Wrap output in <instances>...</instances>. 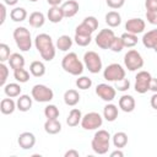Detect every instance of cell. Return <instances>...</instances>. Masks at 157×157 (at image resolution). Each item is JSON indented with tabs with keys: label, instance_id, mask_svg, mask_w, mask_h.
<instances>
[{
	"label": "cell",
	"instance_id": "1",
	"mask_svg": "<svg viewBox=\"0 0 157 157\" xmlns=\"http://www.w3.org/2000/svg\"><path fill=\"white\" fill-rule=\"evenodd\" d=\"M36 49L39 52L42 59L45 61H52L55 56V45L53 43V39L47 33H39L36 36L34 39Z\"/></svg>",
	"mask_w": 157,
	"mask_h": 157
},
{
	"label": "cell",
	"instance_id": "2",
	"mask_svg": "<svg viewBox=\"0 0 157 157\" xmlns=\"http://www.w3.org/2000/svg\"><path fill=\"white\" fill-rule=\"evenodd\" d=\"M110 146V134L107 130H98L91 141V147L97 155H105Z\"/></svg>",
	"mask_w": 157,
	"mask_h": 157
},
{
	"label": "cell",
	"instance_id": "3",
	"mask_svg": "<svg viewBox=\"0 0 157 157\" xmlns=\"http://www.w3.org/2000/svg\"><path fill=\"white\" fill-rule=\"evenodd\" d=\"M83 63L78 59L76 53H67L61 60V67L70 75L78 76L83 72Z\"/></svg>",
	"mask_w": 157,
	"mask_h": 157
},
{
	"label": "cell",
	"instance_id": "4",
	"mask_svg": "<svg viewBox=\"0 0 157 157\" xmlns=\"http://www.w3.org/2000/svg\"><path fill=\"white\" fill-rule=\"evenodd\" d=\"M13 39L21 52H28L32 47L31 32L26 27H16L13 29Z\"/></svg>",
	"mask_w": 157,
	"mask_h": 157
},
{
	"label": "cell",
	"instance_id": "5",
	"mask_svg": "<svg viewBox=\"0 0 157 157\" xmlns=\"http://www.w3.org/2000/svg\"><path fill=\"white\" fill-rule=\"evenodd\" d=\"M32 98L39 103H47L50 102L54 98V92L52 88H49L45 85H34L31 91Z\"/></svg>",
	"mask_w": 157,
	"mask_h": 157
},
{
	"label": "cell",
	"instance_id": "6",
	"mask_svg": "<svg viewBox=\"0 0 157 157\" xmlns=\"http://www.w3.org/2000/svg\"><path fill=\"white\" fill-rule=\"evenodd\" d=\"M124 65L129 71H136L144 66V59L137 50L130 49L124 55Z\"/></svg>",
	"mask_w": 157,
	"mask_h": 157
},
{
	"label": "cell",
	"instance_id": "7",
	"mask_svg": "<svg viewBox=\"0 0 157 157\" xmlns=\"http://www.w3.org/2000/svg\"><path fill=\"white\" fill-rule=\"evenodd\" d=\"M83 64H85L86 69L91 74H98L102 70V66H103L101 56L96 52H93V50H90V52L85 53V55H83Z\"/></svg>",
	"mask_w": 157,
	"mask_h": 157
},
{
	"label": "cell",
	"instance_id": "8",
	"mask_svg": "<svg viewBox=\"0 0 157 157\" xmlns=\"http://www.w3.org/2000/svg\"><path fill=\"white\" fill-rule=\"evenodd\" d=\"M103 77L109 82H117V81H120L125 77V70L120 64L113 63V64H109L104 69Z\"/></svg>",
	"mask_w": 157,
	"mask_h": 157
},
{
	"label": "cell",
	"instance_id": "9",
	"mask_svg": "<svg viewBox=\"0 0 157 157\" xmlns=\"http://www.w3.org/2000/svg\"><path fill=\"white\" fill-rule=\"evenodd\" d=\"M103 124V118L97 112H90L82 117L81 126L85 130H96L101 128Z\"/></svg>",
	"mask_w": 157,
	"mask_h": 157
},
{
	"label": "cell",
	"instance_id": "10",
	"mask_svg": "<svg viewBox=\"0 0 157 157\" xmlns=\"http://www.w3.org/2000/svg\"><path fill=\"white\" fill-rule=\"evenodd\" d=\"M151 74L148 71H139L135 76V91L140 94L146 93L150 91V83H151Z\"/></svg>",
	"mask_w": 157,
	"mask_h": 157
},
{
	"label": "cell",
	"instance_id": "11",
	"mask_svg": "<svg viewBox=\"0 0 157 157\" xmlns=\"http://www.w3.org/2000/svg\"><path fill=\"white\" fill-rule=\"evenodd\" d=\"M115 34L112 29H108V28H104L102 31L98 32V34L96 36L94 40H96V44L101 48V49H109L110 48V44L114 39Z\"/></svg>",
	"mask_w": 157,
	"mask_h": 157
},
{
	"label": "cell",
	"instance_id": "12",
	"mask_svg": "<svg viewBox=\"0 0 157 157\" xmlns=\"http://www.w3.org/2000/svg\"><path fill=\"white\" fill-rule=\"evenodd\" d=\"M96 94L105 102H112L115 98L117 90H115V87H113L108 83H99L96 87Z\"/></svg>",
	"mask_w": 157,
	"mask_h": 157
},
{
	"label": "cell",
	"instance_id": "13",
	"mask_svg": "<svg viewBox=\"0 0 157 157\" xmlns=\"http://www.w3.org/2000/svg\"><path fill=\"white\" fill-rule=\"evenodd\" d=\"M145 27H146V23L142 18H130L126 21L125 23V29L126 32L129 33H132V34H140L145 31Z\"/></svg>",
	"mask_w": 157,
	"mask_h": 157
},
{
	"label": "cell",
	"instance_id": "14",
	"mask_svg": "<svg viewBox=\"0 0 157 157\" xmlns=\"http://www.w3.org/2000/svg\"><path fill=\"white\" fill-rule=\"evenodd\" d=\"M17 142L22 150H31L36 145V136L29 131H25L18 135Z\"/></svg>",
	"mask_w": 157,
	"mask_h": 157
},
{
	"label": "cell",
	"instance_id": "15",
	"mask_svg": "<svg viewBox=\"0 0 157 157\" xmlns=\"http://www.w3.org/2000/svg\"><path fill=\"white\" fill-rule=\"evenodd\" d=\"M119 108L125 112V113H131L134 109H135V105H136V102H135V98L130 94H123L120 98H119Z\"/></svg>",
	"mask_w": 157,
	"mask_h": 157
},
{
	"label": "cell",
	"instance_id": "16",
	"mask_svg": "<svg viewBox=\"0 0 157 157\" xmlns=\"http://www.w3.org/2000/svg\"><path fill=\"white\" fill-rule=\"evenodd\" d=\"M142 44L157 53V29H151L142 36Z\"/></svg>",
	"mask_w": 157,
	"mask_h": 157
},
{
	"label": "cell",
	"instance_id": "17",
	"mask_svg": "<svg viewBox=\"0 0 157 157\" xmlns=\"http://www.w3.org/2000/svg\"><path fill=\"white\" fill-rule=\"evenodd\" d=\"M78 9H80V5L76 0H67L61 5V10L64 12V16L67 18L74 17L78 12Z\"/></svg>",
	"mask_w": 157,
	"mask_h": 157
},
{
	"label": "cell",
	"instance_id": "18",
	"mask_svg": "<svg viewBox=\"0 0 157 157\" xmlns=\"http://www.w3.org/2000/svg\"><path fill=\"white\" fill-rule=\"evenodd\" d=\"M47 17L52 23H59L65 16L61 10V6H50V9L48 10Z\"/></svg>",
	"mask_w": 157,
	"mask_h": 157
},
{
	"label": "cell",
	"instance_id": "19",
	"mask_svg": "<svg viewBox=\"0 0 157 157\" xmlns=\"http://www.w3.org/2000/svg\"><path fill=\"white\" fill-rule=\"evenodd\" d=\"M82 117H83V115H82V113H81V110H80L78 108H72V109L70 110L67 118H66V124H67L69 126H71V128L77 126L78 124H81Z\"/></svg>",
	"mask_w": 157,
	"mask_h": 157
},
{
	"label": "cell",
	"instance_id": "20",
	"mask_svg": "<svg viewBox=\"0 0 157 157\" xmlns=\"http://www.w3.org/2000/svg\"><path fill=\"white\" fill-rule=\"evenodd\" d=\"M44 130L49 135H55L61 131V123L58 119H47L44 123Z\"/></svg>",
	"mask_w": 157,
	"mask_h": 157
},
{
	"label": "cell",
	"instance_id": "21",
	"mask_svg": "<svg viewBox=\"0 0 157 157\" xmlns=\"http://www.w3.org/2000/svg\"><path fill=\"white\" fill-rule=\"evenodd\" d=\"M32 99L33 98L29 97L28 94H21V96H18L17 102H16L17 109L20 112H28L32 108Z\"/></svg>",
	"mask_w": 157,
	"mask_h": 157
},
{
	"label": "cell",
	"instance_id": "22",
	"mask_svg": "<svg viewBox=\"0 0 157 157\" xmlns=\"http://www.w3.org/2000/svg\"><path fill=\"white\" fill-rule=\"evenodd\" d=\"M16 108H17L16 102H15L11 97L1 99V103H0V110H1V113H2V114H5V115L12 114V113L15 112V109H16Z\"/></svg>",
	"mask_w": 157,
	"mask_h": 157
},
{
	"label": "cell",
	"instance_id": "23",
	"mask_svg": "<svg viewBox=\"0 0 157 157\" xmlns=\"http://www.w3.org/2000/svg\"><path fill=\"white\" fill-rule=\"evenodd\" d=\"M28 22H29V25H31L32 27L39 28V27H42V26L44 25V22H45V16H44V13L40 12V11H34V12H32V13L29 15Z\"/></svg>",
	"mask_w": 157,
	"mask_h": 157
},
{
	"label": "cell",
	"instance_id": "24",
	"mask_svg": "<svg viewBox=\"0 0 157 157\" xmlns=\"http://www.w3.org/2000/svg\"><path fill=\"white\" fill-rule=\"evenodd\" d=\"M103 118L107 121H114L118 118V107L113 103H108L103 108Z\"/></svg>",
	"mask_w": 157,
	"mask_h": 157
},
{
	"label": "cell",
	"instance_id": "25",
	"mask_svg": "<svg viewBox=\"0 0 157 157\" xmlns=\"http://www.w3.org/2000/svg\"><path fill=\"white\" fill-rule=\"evenodd\" d=\"M64 102L66 105L74 107L80 102V94L76 90H67L64 93Z\"/></svg>",
	"mask_w": 157,
	"mask_h": 157
},
{
	"label": "cell",
	"instance_id": "26",
	"mask_svg": "<svg viewBox=\"0 0 157 157\" xmlns=\"http://www.w3.org/2000/svg\"><path fill=\"white\" fill-rule=\"evenodd\" d=\"M9 64L12 70L25 67V58L20 53H12L9 58Z\"/></svg>",
	"mask_w": 157,
	"mask_h": 157
},
{
	"label": "cell",
	"instance_id": "27",
	"mask_svg": "<svg viewBox=\"0 0 157 157\" xmlns=\"http://www.w3.org/2000/svg\"><path fill=\"white\" fill-rule=\"evenodd\" d=\"M29 72L34 77H42L45 74V65L39 60H34L29 65Z\"/></svg>",
	"mask_w": 157,
	"mask_h": 157
},
{
	"label": "cell",
	"instance_id": "28",
	"mask_svg": "<svg viewBox=\"0 0 157 157\" xmlns=\"http://www.w3.org/2000/svg\"><path fill=\"white\" fill-rule=\"evenodd\" d=\"M21 86L16 82H11V83H7L4 86V92L7 97H11V98H15V97H18L21 96Z\"/></svg>",
	"mask_w": 157,
	"mask_h": 157
},
{
	"label": "cell",
	"instance_id": "29",
	"mask_svg": "<svg viewBox=\"0 0 157 157\" xmlns=\"http://www.w3.org/2000/svg\"><path fill=\"white\" fill-rule=\"evenodd\" d=\"M112 141H113L114 147H117V148H123V147H125L126 144H128V135H126L124 131H118V132H115V134L112 136Z\"/></svg>",
	"mask_w": 157,
	"mask_h": 157
},
{
	"label": "cell",
	"instance_id": "30",
	"mask_svg": "<svg viewBox=\"0 0 157 157\" xmlns=\"http://www.w3.org/2000/svg\"><path fill=\"white\" fill-rule=\"evenodd\" d=\"M105 23L114 28V27H118L120 23H121V16L119 12L117 11H109L107 15H105Z\"/></svg>",
	"mask_w": 157,
	"mask_h": 157
},
{
	"label": "cell",
	"instance_id": "31",
	"mask_svg": "<svg viewBox=\"0 0 157 157\" xmlns=\"http://www.w3.org/2000/svg\"><path fill=\"white\" fill-rule=\"evenodd\" d=\"M72 47V39L67 34H63L56 40V48L61 52H67Z\"/></svg>",
	"mask_w": 157,
	"mask_h": 157
},
{
	"label": "cell",
	"instance_id": "32",
	"mask_svg": "<svg viewBox=\"0 0 157 157\" xmlns=\"http://www.w3.org/2000/svg\"><path fill=\"white\" fill-rule=\"evenodd\" d=\"M10 17L13 22H22L27 17V11L23 7H15L10 12Z\"/></svg>",
	"mask_w": 157,
	"mask_h": 157
},
{
	"label": "cell",
	"instance_id": "33",
	"mask_svg": "<svg viewBox=\"0 0 157 157\" xmlns=\"http://www.w3.org/2000/svg\"><path fill=\"white\" fill-rule=\"evenodd\" d=\"M121 39H123V43H124V47L126 48H132L137 44V36L136 34H132V33H129V32H125L123 33L121 36Z\"/></svg>",
	"mask_w": 157,
	"mask_h": 157
},
{
	"label": "cell",
	"instance_id": "34",
	"mask_svg": "<svg viewBox=\"0 0 157 157\" xmlns=\"http://www.w3.org/2000/svg\"><path fill=\"white\" fill-rule=\"evenodd\" d=\"M13 77H15V80L17 82L25 83V82H27L29 80V72L23 67L16 69V70H13Z\"/></svg>",
	"mask_w": 157,
	"mask_h": 157
},
{
	"label": "cell",
	"instance_id": "35",
	"mask_svg": "<svg viewBox=\"0 0 157 157\" xmlns=\"http://www.w3.org/2000/svg\"><path fill=\"white\" fill-rule=\"evenodd\" d=\"M59 114H60V112H59L58 107L54 104H48L44 108V115L47 119H58Z\"/></svg>",
	"mask_w": 157,
	"mask_h": 157
},
{
	"label": "cell",
	"instance_id": "36",
	"mask_svg": "<svg viewBox=\"0 0 157 157\" xmlns=\"http://www.w3.org/2000/svg\"><path fill=\"white\" fill-rule=\"evenodd\" d=\"M76 86L80 90H88L92 86V80L87 76H80L76 80Z\"/></svg>",
	"mask_w": 157,
	"mask_h": 157
},
{
	"label": "cell",
	"instance_id": "37",
	"mask_svg": "<svg viewBox=\"0 0 157 157\" xmlns=\"http://www.w3.org/2000/svg\"><path fill=\"white\" fill-rule=\"evenodd\" d=\"M74 39H75V42H76V44H77V45H80V47H87V45L91 43V40H92V36L75 34Z\"/></svg>",
	"mask_w": 157,
	"mask_h": 157
},
{
	"label": "cell",
	"instance_id": "38",
	"mask_svg": "<svg viewBox=\"0 0 157 157\" xmlns=\"http://www.w3.org/2000/svg\"><path fill=\"white\" fill-rule=\"evenodd\" d=\"M124 48H125V47H124V43H123L121 37H114V39H113V42H112L109 49H110L112 52H114V53H120Z\"/></svg>",
	"mask_w": 157,
	"mask_h": 157
},
{
	"label": "cell",
	"instance_id": "39",
	"mask_svg": "<svg viewBox=\"0 0 157 157\" xmlns=\"http://www.w3.org/2000/svg\"><path fill=\"white\" fill-rule=\"evenodd\" d=\"M11 55V52H10V47L5 43H1L0 44V61L1 63H5L6 60H9Z\"/></svg>",
	"mask_w": 157,
	"mask_h": 157
},
{
	"label": "cell",
	"instance_id": "40",
	"mask_svg": "<svg viewBox=\"0 0 157 157\" xmlns=\"http://www.w3.org/2000/svg\"><path fill=\"white\" fill-rule=\"evenodd\" d=\"M9 74H10V71H9L7 66L4 63H1L0 64V86L4 87L6 85V80L9 77Z\"/></svg>",
	"mask_w": 157,
	"mask_h": 157
},
{
	"label": "cell",
	"instance_id": "41",
	"mask_svg": "<svg viewBox=\"0 0 157 157\" xmlns=\"http://www.w3.org/2000/svg\"><path fill=\"white\" fill-rule=\"evenodd\" d=\"M92 29L87 26V25H85L83 22L82 23H80L77 27H76V29H75V34H83V36H92Z\"/></svg>",
	"mask_w": 157,
	"mask_h": 157
},
{
	"label": "cell",
	"instance_id": "42",
	"mask_svg": "<svg viewBox=\"0 0 157 157\" xmlns=\"http://www.w3.org/2000/svg\"><path fill=\"white\" fill-rule=\"evenodd\" d=\"M85 25H87L91 29H92V32H94L97 28H98V20L94 17V16H87V17H85V20L82 21Z\"/></svg>",
	"mask_w": 157,
	"mask_h": 157
},
{
	"label": "cell",
	"instance_id": "43",
	"mask_svg": "<svg viewBox=\"0 0 157 157\" xmlns=\"http://www.w3.org/2000/svg\"><path fill=\"white\" fill-rule=\"evenodd\" d=\"M130 88V81L128 80V78H123V80H120V81H117L115 82V90H118V91H120V92H125V91H128Z\"/></svg>",
	"mask_w": 157,
	"mask_h": 157
},
{
	"label": "cell",
	"instance_id": "44",
	"mask_svg": "<svg viewBox=\"0 0 157 157\" xmlns=\"http://www.w3.org/2000/svg\"><path fill=\"white\" fill-rule=\"evenodd\" d=\"M105 2H107V5L110 7V9H120V7H123L124 6V4H125V0H105Z\"/></svg>",
	"mask_w": 157,
	"mask_h": 157
},
{
	"label": "cell",
	"instance_id": "45",
	"mask_svg": "<svg viewBox=\"0 0 157 157\" xmlns=\"http://www.w3.org/2000/svg\"><path fill=\"white\" fill-rule=\"evenodd\" d=\"M146 20L151 25L157 26V10L156 11H146Z\"/></svg>",
	"mask_w": 157,
	"mask_h": 157
},
{
	"label": "cell",
	"instance_id": "46",
	"mask_svg": "<svg viewBox=\"0 0 157 157\" xmlns=\"http://www.w3.org/2000/svg\"><path fill=\"white\" fill-rule=\"evenodd\" d=\"M145 7L147 11L157 10V0H145Z\"/></svg>",
	"mask_w": 157,
	"mask_h": 157
},
{
	"label": "cell",
	"instance_id": "47",
	"mask_svg": "<svg viewBox=\"0 0 157 157\" xmlns=\"http://www.w3.org/2000/svg\"><path fill=\"white\" fill-rule=\"evenodd\" d=\"M0 12H1L0 25H2V23L5 22V18H6V6H5V4H1V5H0Z\"/></svg>",
	"mask_w": 157,
	"mask_h": 157
},
{
	"label": "cell",
	"instance_id": "48",
	"mask_svg": "<svg viewBox=\"0 0 157 157\" xmlns=\"http://www.w3.org/2000/svg\"><path fill=\"white\" fill-rule=\"evenodd\" d=\"M64 156H65V157H78L80 153H78V151H76V150H69V151L65 152Z\"/></svg>",
	"mask_w": 157,
	"mask_h": 157
},
{
	"label": "cell",
	"instance_id": "49",
	"mask_svg": "<svg viewBox=\"0 0 157 157\" xmlns=\"http://www.w3.org/2000/svg\"><path fill=\"white\" fill-rule=\"evenodd\" d=\"M150 90L153 92V93H156L157 92V78H151V83H150Z\"/></svg>",
	"mask_w": 157,
	"mask_h": 157
},
{
	"label": "cell",
	"instance_id": "50",
	"mask_svg": "<svg viewBox=\"0 0 157 157\" xmlns=\"http://www.w3.org/2000/svg\"><path fill=\"white\" fill-rule=\"evenodd\" d=\"M150 103H151V107L157 110V92L153 93V96H152L151 99H150Z\"/></svg>",
	"mask_w": 157,
	"mask_h": 157
},
{
	"label": "cell",
	"instance_id": "51",
	"mask_svg": "<svg viewBox=\"0 0 157 157\" xmlns=\"http://www.w3.org/2000/svg\"><path fill=\"white\" fill-rule=\"evenodd\" d=\"M123 157L124 156V153H123V151H120V148H118V150H115V151H113L112 153H110V157Z\"/></svg>",
	"mask_w": 157,
	"mask_h": 157
},
{
	"label": "cell",
	"instance_id": "52",
	"mask_svg": "<svg viewBox=\"0 0 157 157\" xmlns=\"http://www.w3.org/2000/svg\"><path fill=\"white\" fill-rule=\"evenodd\" d=\"M63 0H47V2L50 5V6H59L61 4Z\"/></svg>",
	"mask_w": 157,
	"mask_h": 157
},
{
	"label": "cell",
	"instance_id": "53",
	"mask_svg": "<svg viewBox=\"0 0 157 157\" xmlns=\"http://www.w3.org/2000/svg\"><path fill=\"white\" fill-rule=\"evenodd\" d=\"M17 1H18V0H4V2H5L6 5H10V6L16 5V4H17Z\"/></svg>",
	"mask_w": 157,
	"mask_h": 157
},
{
	"label": "cell",
	"instance_id": "54",
	"mask_svg": "<svg viewBox=\"0 0 157 157\" xmlns=\"http://www.w3.org/2000/svg\"><path fill=\"white\" fill-rule=\"evenodd\" d=\"M29 1H32V2H36V1H38V0H29Z\"/></svg>",
	"mask_w": 157,
	"mask_h": 157
}]
</instances>
